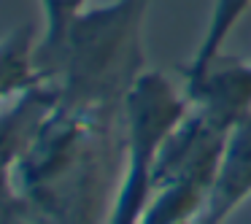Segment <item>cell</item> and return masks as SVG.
I'll list each match as a JSON object with an SVG mask.
<instances>
[{"instance_id":"6da1fadb","label":"cell","mask_w":251,"mask_h":224,"mask_svg":"<svg viewBox=\"0 0 251 224\" xmlns=\"http://www.w3.org/2000/svg\"><path fill=\"white\" fill-rule=\"evenodd\" d=\"M114 108L60 105L44 122L19 165L14 186L25 208L35 205L60 224H89L108 170V116Z\"/></svg>"},{"instance_id":"8992f818","label":"cell","mask_w":251,"mask_h":224,"mask_svg":"<svg viewBox=\"0 0 251 224\" xmlns=\"http://www.w3.org/2000/svg\"><path fill=\"white\" fill-rule=\"evenodd\" d=\"M251 197V114L227 132L216 178L197 224H224Z\"/></svg>"},{"instance_id":"3957f363","label":"cell","mask_w":251,"mask_h":224,"mask_svg":"<svg viewBox=\"0 0 251 224\" xmlns=\"http://www.w3.org/2000/svg\"><path fill=\"white\" fill-rule=\"evenodd\" d=\"M192 100L165 73L143 71L122 100L125 175L105 224H138L154 195V165L168 135L189 114Z\"/></svg>"},{"instance_id":"30bf717a","label":"cell","mask_w":251,"mask_h":224,"mask_svg":"<svg viewBox=\"0 0 251 224\" xmlns=\"http://www.w3.org/2000/svg\"><path fill=\"white\" fill-rule=\"evenodd\" d=\"M41 11H44V33H41L38 44L33 49V65L38 71V76L46 81L51 62H54L57 51L62 46L68 27L73 25V19L78 14H84L89 8V0H38Z\"/></svg>"},{"instance_id":"ba28073f","label":"cell","mask_w":251,"mask_h":224,"mask_svg":"<svg viewBox=\"0 0 251 224\" xmlns=\"http://www.w3.org/2000/svg\"><path fill=\"white\" fill-rule=\"evenodd\" d=\"M33 49L30 27H19L0 38V103L17 100L22 92L44 81L33 65Z\"/></svg>"},{"instance_id":"9c48e42d","label":"cell","mask_w":251,"mask_h":224,"mask_svg":"<svg viewBox=\"0 0 251 224\" xmlns=\"http://www.w3.org/2000/svg\"><path fill=\"white\" fill-rule=\"evenodd\" d=\"M249 8H251V0H213V11H211V19H208L205 33H202L200 46H197L195 57L189 60V65L181 68L184 84L197 81V78L208 71V65L222 54L224 41H227L229 33L238 27L240 17H243Z\"/></svg>"},{"instance_id":"52a82bcc","label":"cell","mask_w":251,"mask_h":224,"mask_svg":"<svg viewBox=\"0 0 251 224\" xmlns=\"http://www.w3.org/2000/svg\"><path fill=\"white\" fill-rule=\"evenodd\" d=\"M208 189L186 178L157 186L138 224H197L205 211Z\"/></svg>"},{"instance_id":"7a4b0ae2","label":"cell","mask_w":251,"mask_h":224,"mask_svg":"<svg viewBox=\"0 0 251 224\" xmlns=\"http://www.w3.org/2000/svg\"><path fill=\"white\" fill-rule=\"evenodd\" d=\"M149 0H114L73 19L46 81L60 84L62 103L114 108L143 73V22Z\"/></svg>"},{"instance_id":"277c9868","label":"cell","mask_w":251,"mask_h":224,"mask_svg":"<svg viewBox=\"0 0 251 224\" xmlns=\"http://www.w3.org/2000/svg\"><path fill=\"white\" fill-rule=\"evenodd\" d=\"M224 141L227 132L205 119L200 111L192 105L189 114L178 122L173 132L168 135L162 151L154 165V189L168 181L186 178L202 184L208 192L216 178L219 162H222Z\"/></svg>"},{"instance_id":"5b68a950","label":"cell","mask_w":251,"mask_h":224,"mask_svg":"<svg viewBox=\"0 0 251 224\" xmlns=\"http://www.w3.org/2000/svg\"><path fill=\"white\" fill-rule=\"evenodd\" d=\"M184 92L211 124L229 132L251 114V65L219 54L197 81L184 84Z\"/></svg>"}]
</instances>
